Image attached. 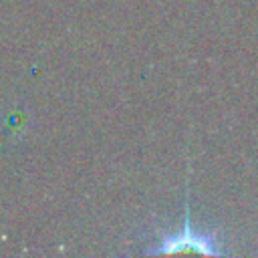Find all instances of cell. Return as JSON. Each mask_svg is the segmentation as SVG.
Here are the masks:
<instances>
[{
    "label": "cell",
    "instance_id": "cell-1",
    "mask_svg": "<svg viewBox=\"0 0 258 258\" xmlns=\"http://www.w3.org/2000/svg\"><path fill=\"white\" fill-rule=\"evenodd\" d=\"M175 252H196L206 256H224L226 250L220 246L218 238L212 232H200L191 226L189 220V206L185 202V222L179 230L169 232L159 238V244L147 254H175Z\"/></svg>",
    "mask_w": 258,
    "mask_h": 258
}]
</instances>
